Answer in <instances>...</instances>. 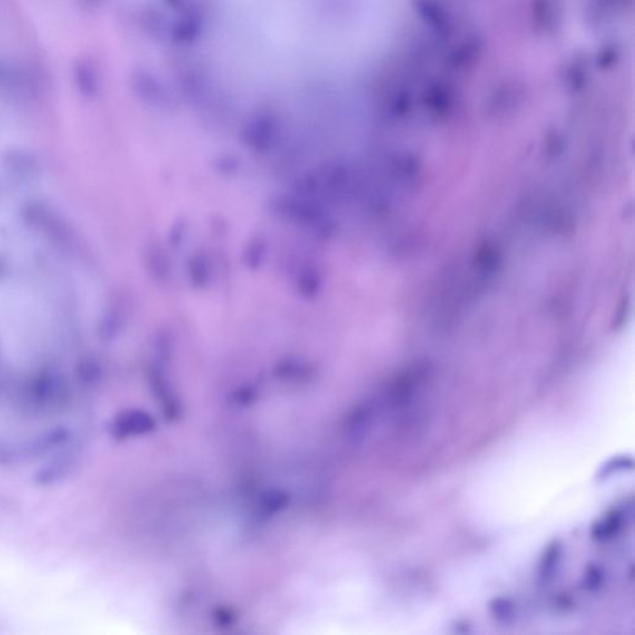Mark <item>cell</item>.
Masks as SVG:
<instances>
[{
	"instance_id": "cell-1",
	"label": "cell",
	"mask_w": 635,
	"mask_h": 635,
	"mask_svg": "<svg viewBox=\"0 0 635 635\" xmlns=\"http://www.w3.org/2000/svg\"><path fill=\"white\" fill-rule=\"evenodd\" d=\"M68 387L56 376L38 377L23 395V407L32 413L60 410L68 403Z\"/></svg>"
},
{
	"instance_id": "cell-2",
	"label": "cell",
	"mask_w": 635,
	"mask_h": 635,
	"mask_svg": "<svg viewBox=\"0 0 635 635\" xmlns=\"http://www.w3.org/2000/svg\"><path fill=\"white\" fill-rule=\"evenodd\" d=\"M78 463V457L73 450L59 452L45 466L36 472L34 479L38 486L49 487L66 479L73 472Z\"/></svg>"
},
{
	"instance_id": "cell-3",
	"label": "cell",
	"mask_w": 635,
	"mask_h": 635,
	"mask_svg": "<svg viewBox=\"0 0 635 635\" xmlns=\"http://www.w3.org/2000/svg\"><path fill=\"white\" fill-rule=\"evenodd\" d=\"M73 79L83 96H92L96 92L97 78L95 70L85 60H80L73 68Z\"/></svg>"
}]
</instances>
